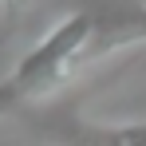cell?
Instances as JSON below:
<instances>
[{
	"mask_svg": "<svg viewBox=\"0 0 146 146\" xmlns=\"http://www.w3.org/2000/svg\"><path fill=\"white\" fill-rule=\"evenodd\" d=\"M91 36H95V16H91V12H75L67 20H59V24L16 63L12 79L28 91V99L48 95L51 87H59V83L83 63V51L91 44Z\"/></svg>",
	"mask_w": 146,
	"mask_h": 146,
	"instance_id": "1",
	"label": "cell"
},
{
	"mask_svg": "<svg viewBox=\"0 0 146 146\" xmlns=\"http://www.w3.org/2000/svg\"><path fill=\"white\" fill-rule=\"evenodd\" d=\"M44 134L63 146H146V122H122V126H99V122L55 115L44 122Z\"/></svg>",
	"mask_w": 146,
	"mask_h": 146,
	"instance_id": "2",
	"label": "cell"
},
{
	"mask_svg": "<svg viewBox=\"0 0 146 146\" xmlns=\"http://www.w3.org/2000/svg\"><path fill=\"white\" fill-rule=\"evenodd\" d=\"M126 44H146V8H122V12H111L107 20L95 16V36L83 51V59L119 51Z\"/></svg>",
	"mask_w": 146,
	"mask_h": 146,
	"instance_id": "3",
	"label": "cell"
},
{
	"mask_svg": "<svg viewBox=\"0 0 146 146\" xmlns=\"http://www.w3.org/2000/svg\"><path fill=\"white\" fill-rule=\"evenodd\" d=\"M24 103H32V99L16 79H0V115H16Z\"/></svg>",
	"mask_w": 146,
	"mask_h": 146,
	"instance_id": "4",
	"label": "cell"
},
{
	"mask_svg": "<svg viewBox=\"0 0 146 146\" xmlns=\"http://www.w3.org/2000/svg\"><path fill=\"white\" fill-rule=\"evenodd\" d=\"M28 4H32V0H0V16H4V24H12Z\"/></svg>",
	"mask_w": 146,
	"mask_h": 146,
	"instance_id": "5",
	"label": "cell"
}]
</instances>
